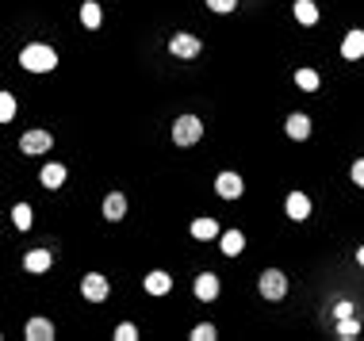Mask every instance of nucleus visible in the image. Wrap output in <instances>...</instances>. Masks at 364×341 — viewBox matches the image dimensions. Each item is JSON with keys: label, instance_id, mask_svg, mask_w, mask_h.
<instances>
[{"label": "nucleus", "instance_id": "obj_19", "mask_svg": "<svg viewBox=\"0 0 364 341\" xmlns=\"http://www.w3.org/2000/svg\"><path fill=\"white\" fill-rule=\"evenodd\" d=\"M50 261H54V257H50V250H31L24 257V265H27V273H46Z\"/></svg>", "mask_w": 364, "mask_h": 341}, {"label": "nucleus", "instance_id": "obj_26", "mask_svg": "<svg viewBox=\"0 0 364 341\" xmlns=\"http://www.w3.org/2000/svg\"><path fill=\"white\" fill-rule=\"evenodd\" d=\"M134 338H138V330H134L131 322H119L116 326V341H134Z\"/></svg>", "mask_w": 364, "mask_h": 341}, {"label": "nucleus", "instance_id": "obj_17", "mask_svg": "<svg viewBox=\"0 0 364 341\" xmlns=\"http://www.w3.org/2000/svg\"><path fill=\"white\" fill-rule=\"evenodd\" d=\"M192 238H199V241H211V238H219V223L215 219H196V223H192Z\"/></svg>", "mask_w": 364, "mask_h": 341}, {"label": "nucleus", "instance_id": "obj_7", "mask_svg": "<svg viewBox=\"0 0 364 341\" xmlns=\"http://www.w3.org/2000/svg\"><path fill=\"white\" fill-rule=\"evenodd\" d=\"M215 192L223 196V200H238L242 192H246V184H242V176H238V173H219Z\"/></svg>", "mask_w": 364, "mask_h": 341}, {"label": "nucleus", "instance_id": "obj_8", "mask_svg": "<svg viewBox=\"0 0 364 341\" xmlns=\"http://www.w3.org/2000/svg\"><path fill=\"white\" fill-rule=\"evenodd\" d=\"M192 291H196V299H215L219 295V276L215 273H199L196 276V284H192Z\"/></svg>", "mask_w": 364, "mask_h": 341}, {"label": "nucleus", "instance_id": "obj_10", "mask_svg": "<svg viewBox=\"0 0 364 341\" xmlns=\"http://www.w3.org/2000/svg\"><path fill=\"white\" fill-rule=\"evenodd\" d=\"M341 58H345V62L364 58V31H349L345 35V42H341Z\"/></svg>", "mask_w": 364, "mask_h": 341}, {"label": "nucleus", "instance_id": "obj_21", "mask_svg": "<svg viewBox=\"0 0 364 341\" xmlns=\"http://www.w3.org/2000/svg\"><path fill=\"white\" fill-rule=\"evenodd\" d=\"M12 119H16V96L0 92V123H12Z\"/></svg>", "mask_w": 364, "mask_h": 341}, {"label": "nucleus", "instance_id": "obj_23", "mask_svg": "<svg viewBox=\"0 0 364 341\" xmlns=\"http://www.w3.org/2000/svg\"><path fill=\"white\" fill-rule=\"evenodd\" d=\"M295 84H299L303 92H315V89H318V73H315V69H299V73H295Z\"/></svg>", "mask_w": 364, "mask_h": 341}, {"label": "nucleus", "instance_id": "obj_15", "mask_svg": "<svg viewBox=\"0 0 364 341\" xmlns=\"http://www.w3.org/2000/svg\"><path fill=\"white\" fill-rule=\"evenodd\" d=\"M123 215H127V200L119 192H111L108 200H104V219H108V223H119Z\"/></svg>", "mask_w": 364, "mask_h": 341}, {"label": "nucleus", "instance_id": "obj_2", "mask_svg": "<svg viewBox=\"0 0 364 341\" xmlns=\"http://www.w3.org/2000/svg\"><path fill=\"white\" fill-rule=\"evenodd\" d=\"M199 138H203V123H199L196 116H181L173 123V142L176 146H196Z\"/></svg>", "mask_w": 364, "mask_h": 341}, {"label": "nucleus", "instance_id": "obj_14", "mask_svg": "<svg viewBox=\"0 0 364 341\" xmlns=\"http://www.w3.org/2000/svg\"><path fill=\"white\" fill-rule=\"evenodd\" d=\"M146 291L149 295H169V291H173V276L169 273H149L146 276Z\"/></svg>", "mask_w": 364, "mask_h": 341}, {"label": "nucleus", "instance_id": "obj_13", "mask_svg": "<svg viewBox=\"0 0 364 341\" xmlns=\"http://www.w3.org/2000/svg\"><path fill=\"white\" fill-rule=\"evenodd\" d=\"M219 250H223L226 257H238V253L246 250V238H242L238 230H226V234H219Z\"/></svg>", "mask_w": 364, "mask_h": 341}, {"label": "nucleus", "instance_id": "obj_24", "mask_svg": "<svg viewBox=\"0 0 364 341\" xmlns=\"http://www.w3.org/2000/svg\"><path fill=\"white\" fill-rule=\"evenodd\" d=\"M12 223H16L19 230H27V226H31V208H27V203H16V208H12Z\"/></svg>", "mask_w": 364, "mask_h": 341}, {"label": "nucleus", "instance_id": "obj_1", "mask_svg": "<svg viewBox=\"0 0 364 341\" xmlns=\"http://www.w3.org/2000/svg\"><path fill=\"white\" fill-rule=\"evenodd\" d=\"M19 66H24L27 73H50V69L58 66V54H54V46H46V42H31V46L19 50Z\"/></svg>", "mask_w": 364, "mask_h": 341}, {"label": "nucleus", "instance_id": "obj_30", "mask_svg": "<svg viewBox=\"0 0 364 341\" xmlns=\"http://www.w3.org/2000/svg\"><path fill=\"white\" fill-rule=\"evenodd\" d=\"M356 265L364 268V246H361V250H356Z\"/></svg>", "mask_w": 364, "mask_h": 341}, {"label": "nucleus", "instance_id": "obj_12", "mask_svg": "<svg viewBox=\"0 0 364 341\" xmlns=\"http://www.w3.org/2000/svg\"><path fill=\"white\" fill-rule=\"evenodd\" d=\"M24 333H27V341H50L54 338V322L50 318H31Z\"/></svg>", "mask_w": 364, "mask_h": 341}, {"label": "nucleus", "instance_id": "obj_5", "mask_svg": "<svg viewBox=\"0 0 364 341\" xmlns=\"http://www.w3.org/2000/svg\"><path fill=\"white\" fill-rule=\"evenodd\" d=\"M81 295L89 303H104L108 299V276H100V273H89L81 280Z\"/></svg>", "mask_w": 364, "mask_h": 341}, {"label": "nucleus", "instance_id": "obj_22", "mask_svg": "<svg viewBox=\"0 0 364 341\" xmlns=\"http://www.w3.org/2000/svg\"><path fill=\"white\" fill-rule=\"evenodd\" d=\"M338 338H361V322H356V318L353 315H349V318H338Z\"/></svg>", "mask_w": 364, "mask_h": 341}, {"label": "nucleus", "instance_id": "obj_27", "mask_svg": "<svg viewBox=\"0 0 364 341\" xmlns=\"http://www.w3.org/2000/svg\"><path fill=\"white\" fill-rule=\"evenodd\" d=\"M207 8L211 12H234L238 8V0H207Z\"/></svg>", "mask_w": 364, "mask_h": 341}, {"label": "nucleus", "instance_id": "obj_29", "mask_svg": "<svg viewBox=\"0 0 364 341\" xmlns=\"http://www.w3.org/2000/svg\"><path fill=\"white\" fill-rule=\"evenodd\" d=\"M334 315H338V318H349V315H353V303H338V307H334Z\"/></svg>", "mask_w": 364, "mask_h": 341}, {"label": "nucleus", "instance_id": "obj_4", "mask_svg": "<svg viewBox=\"0 0 364 341\" xmlns=\"http://www.w3.org/2000/svg\"><path fill=\"white\" fill-rule=\"evenodd\" d=\"M199 50H203V42L196 39V35H173L169 39V54L173 58H181V62H192V58H199Z\"/></svg>", "mask_w": 364, "mask_h": 341}, {"label": "nucleus", "instance_id": "obj_18", "mask_svg": "<svg viewBox=\"0 0 364 341\" xmlns=\"http://www.w3.org/2000/svg\"><path fill=\"white\" fill-rule=\"evenodd\" d=\"M295 19L303 27H315L318 24V8H315V0H295Z\"/></svg>", "mask_w": 364, "mask_h": 341}, {"label": "nucleus", "instance_id": "obj_16", "mask_svg": "<svg viewBox=\"0 0 364 341\" xmlns=\"http://www.w3.org/2000/svg\"><path fill=\"white\" fill-rule=\"evenodd\" d=\"M284 131H288V138L303 142L307 134H311V119H307V116H288V123H284Z\"/></svg>", "mask_w": 364, "mask_h": 341}, {"label": "nucleus", "instance_id": "obj_11", "mask_svg": "<svg viewBox=\"0 0 364 341\" xmlns=\"http://www.w3.org/2000/svg\"><path fill=\"white\" fill-rule=\"evenodd\" d=\"M39 181H42V188H62V184H66V165H58V161L42 165Z\"/></svg>", "mask_w": 364, "mask_h": 341}, {"label": "nucleus", "instance_id": "obj_20", "mask_svg": "<svg viewBox=\"0 0 364 341\" xmlns=\"http://www.w3.org/2000/svg\"><path fill=\"white\" fill-rule=\"evenodd\" d=\"M100 19H104L100 4H96V0H84V4H81V24L89 27V31H96V27H100Z\"/></svg>", "mask_w": 364, "mask_h": 341}, {"label": "nucleus", "instance_id": "obj_3", "mask_svg": "<svg viewBox=\"0 0 364 341\" xmlns=\"http://www.w3.org/2000/svg\"><path fill=\"white\" fill-rule=\"evenodd\" d=\"M257 288H261L265 299H284V291H288V276H284L280 268H265L261 280H257Z\"/></svg>", "mask_w": 364, "mask_h": 341}, {"label": "nucleus", "instance_id": "obj_28", "mask_svg": "<svg viewBox=\"0 0 364 341\" xmlns=\"http://www.w3.org/2000/svg\"><path fill=\"white\" fill-rule=\"evenodd\" d=\"M353 184H356V188H364V158L353 161Z\"/></svg>", "mask_w": 364, "mask_h": 341}, {"label": "nucleus", "instance_id": "obj_25", "mask_svg": "<svg viewBox=\"0 0 364 341\" xmlns=\"http://www.w3.org/2000/svg\"><path fill=\"white\" fill-rule=\"evenodd\" d=\"M215 326H211V322H199L196 326V330H192V341H215Z\"/></svg>", "mask_w": 364, "mask_h": 341}, {"label": "nucleus", "instance_id": "obj_9", "mask_svg": "<svg viewBox=\"0 0 364 341\" xmlns=\"http://www.w3.org/2000/svg\"><path fill=\"white\" fill-rule=\"evenodd\" d=\"M284 208H288V219H295V223H303V219H311V200H307L303 192H291Z\"/></svg>", "mask_w": 364, "mask_h": 341}, {"label": "nucleus", "instance_id": "obj_6", "mask_svg": "<svg viewBox=\"0 0 364 341\" xmlns=\"http://www.w3.org/2000/svg\"><path fill=\"white\" fill-rule=\"evenodd\" d=\"M50 146H54V138H50L46 131H27L24 138H19V150L24 154H50Z\"/></svg>", "mask_w": 364, "mask_h": 341}]
</instances>
